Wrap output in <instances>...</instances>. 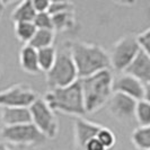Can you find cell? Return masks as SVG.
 Returning <instances> with one entry per match:
<instances>
[{
    "instance_id": "cell-10",
    "label": "cell",
    "mask_w": 150,
    "mask_h": 150,
    "mask_svg": "<svg viewBox=\"0 0 150 150\" xmlns=\"http://www.w3.org/2000/svg\"><path fill=\"white\" fill-rule=\"evenodd\" d=\"M137 100L120 93H113L107 102V110L115 120L129 122L134 117V108Z\"/></svg>"
},
{
    "instance_id": "cell-29",
    "label": "cell",
    "mask_w": 150,
    "mask_h": 150,
    "mask_svg": "<svg viewBox=\"0 0 150 150\" xmlns=\"http://www.w3.org/2000/svg\"><path fill=\"white\" fill-rule=\"evenodd\" d=\"M4 2L2 1H0V15H1V13H2V10H4Z\"/></svg>"
},
{
    "instance_id": "cell-30",
    "label": "cell",
    "mask_w": 150,
    "mask_h": 150,
    "mask_svg": "<svg viewBox=\"0 0 150 150\" xmlns=\"http://www.w3.org/2000/svg\"><path fill=\"white\" fill-rule=\"evenodd\" d=\"M108 150H115V149H108Z\"/></svg>"
},
{
    "instance_id": "cell-28",
    "label": "cell",
    "mask_w": 150,
    "mask_h": 150,
    "mask_svg": "<svg viewBox=\"0 0 150 150\" xmlns=\"http://www.w3.org/2000/svg\"><path fill=\"white\" fill-rule=\"evenodd\" d=\"M0 150H11V149H10V148H9L5 142L0 141Z\"/></svg>"
},
{
    "instance_id": "cell-31",
    "label": "cell",
    "mask_w": 150,
    "mask_h": 150,
    "mask_svg": "<svg viewBox=\"0 0 150 150\" xmlns=\"http://www.w3.org/2000/svg\"><path fill=\"white\" fill-rule=\"evenodd\" d=\"M0 74H1V72H0Z\"/></svg>"
},
{
    "instance_id": "cell-8",
    "label": "cell",
    "mask_w": 150,
    "mask_h": 150,
    "mask_svg": "<svg viewBox=\"0 0 150 150\" xmlns=\"http://www.w3.org/2000/svg\"><path fill=\"white\" fill-rule=\"evenodd\" d=\"M38 98V93L32 87L23 83H16L0 91V108L30 107Z\"/></svg>"
},
{
    "instance_id": "cell-2",
    "label": "cell",
    "mask_w": 150,
    "mask_h": 150,
    "mask_svg": "<svg viewBox=\"0 0 150 150\" xmlns=\"http://www.w3.org/2000/svg\"><path fill=\"white\" fill-rule=\"evenodd\" d=\"M113 79L111 69L79 79L86 114L98 112L107 104L113 94Z\"/></svg>"
},
{
    "instance_id": "cell-6",
    "label": "cell",
    "mask_w": 150,
    "mask_h": 150,
    "mask_svg": "<svg viewBox=\"0 0 150 150\" xmlns=\"http://www.w3.org/2000/svg\"><path fill=\"white\" fill-rule=\"evenodd\" d=\"M0 135L6 142L25 147L44 144L47 140L32 122L15 127H2Z\"/></svg>"
},
{
    "instance_id": "cell-26",
    "label": "cell",
    "mask_w": 150,
    "mask_h": 150,
    "mask_svg": "<svg viewBox=\"0 0 150 150\" xmlns=\"http://www.w3.org/2000/svg\"><path fill=\"white\" fill-rule=\"evenodd\" d=\"M32 5L35 10V13H47L50 7V1L49 0H32Z\"/></svg>"
},
{
    "instance_id": "cell-27",
    "label": "cell",
    "mask_w": 150,
    "mask_h": 150,
    "mask_svg": "<svg viewBox=\"0 0 150 150\" xmlns=\"http://www.w3.org/2000/svg\"><path fill=\"white\" fill-rule=\"evenodd\" d=\"M83 150H108V149H105L102 146V143L99 142L97 139H96V137H95V138L90 139L89 141L85 144Z\"/></svg>"
},
{
    "instance_id": "cell-20",
    "label": "cell",
    "mask_w": 150,
    "mask_h": 150,
    "mask_svg": "<svg viewBox=\"0 0 150 150\" xmlns=\"http://www.w3.org/2000/svg\"><path fill=\"white\" fill-rule=\"evenodd\" d=\"M14 32L16 38L24 45H26L30 43L32 38L34 36L36 27L34 26L33 22L14 23Z\"/></svg>"
},
{
    "instance_id": "cell-1",
    "label": "cell",
    "mask_w": 150,
    "mask_h": 150,
    "mask_svg": "<svg viewBox=\"0 0 150 150\" xmlns=\"http://www.w3.org/2000/svg\"><path fill=\"white\" fill-rule=\"evenodd\" d=\"M66 46L75 63L78 79L111 69L108 52L100 45L81 41H69Z\"/></svg>"
},
{
    "instance_id": "cell-9",
    "label": "cell",
    "mask_w": 150,
    "mask_h": 150,
    "mask_svg": "<svg viewBox=\"0 0 150 150\" xmlns=\"http://www.w3.org/2000/svg\"><path fill=\"white\" fill-rule=\"evenodd\" d=\"M113 93H120L134 100H149L150 85H143L127 74H121L113 79Z\"/></svg>"
},
{
    "instance_id": "cell-21",
    "label": "cell",
    "mask_w": 150,
    "mask_h": 150,
    "mask_svg": "<svg viewBox=\"0 0 150 150\" xmlns=\"http://www.w3.org/2000/svg\"><path fill=\"white\" fill-rule=\"evenodd\" d=\"M134 119L139 127H150V102L138 100L134 108Z\"/></svg>"
},
{
    "instance_id": "cell-24",
    "label": "cell",
    "mask_w": 150,
    "mask_h": 150,
    "mask_svg": "<svg viewBox=\"0 0 150 150\" xmlns=\"http://www.w3.org/2000/svg\"><path fill=\"white\" fill-rule=\"evenodd\" d=\"M33 24L36 27V30H53L52 17L49 13H38V14H36L34 19H33Z\"/></svg>"
},
{
    "instance_id": "cell-25",
    "label": "cell",
    "mask_w": 150,
    "mask_h": 150,
    "mask_svg": "<svg viewBox=\"0 0 150 150\" xmlns=\"http://www.w3.org/2000/svg\"><path fill=\"white\" fill-rule=\"evenodd\" d=\"M135 40L140 50L147 54H150V28H146L143 32L135 35Z\"/></svg>"
},
{
    "instance_id": "cell-22",
    "label": "cell",
    "mask_w": 150,
    "mask_h": 150,
    "mask_svg": "<svg viewBox=\"0 0 150 150\" xmlns=\"http://www.w3.org/2000/svg\"><path fill=\"white\" fill-rule=\"evenodd\" d=\"M96 139L102 143V146L105 149H114V146L116 143V137L112 130L108 128L102 127L96 134Z\"/></svg>"
},
{
    "instance_id": "cell-11",
    "label": "cell",
    "mask_w": 150,
    "mask_h": 150,
    "mask_svg": "<svg viewBox=\"0 0 150 150\" xmlns=\"http://www.w3.org/2000/svg\"><path fill=\"white\" fill-rule=\"evenodd\" d=\"M103 125L86 120L83 117H76L74 124V139L76 150H83L85 144L90 139L95 138Z\"/></svg>"
},
{
    "instance_id": "cell-23",
    "label": "cell",
    "mask_w": 150,
    "mask_h": 150,
    "mask_svg": "<svg viewBox=\"0 0 150 150\" xmlns=\"http://www.w3.org/2000/svg\"><path fill=\"white\" fill-rule=\"evenodd\" d=\"M75 4L71 1H50V7L47 13L50 15H55L59 13H64V11H75Z\"/></svg>"
},
{
    "instance_id": "cell-4",
    "label": "cell",
    "mask_w": 150,
    "mask_h": 150,
    "mask_svg": "<svg viewBox=\"0 0 150 150\" xmlns=\"http://www.w3.org/2000/svg\"><path fill=\"white\" fill-rule=\"evenodd\" d=\"M77 80V69L67 46L64 45L60 52H57V58L52 68L46 72V86L49 90H52L67 87Z\"/></svg>"
},
{
    "instance_id": "cell-12",
    "label": "cell",
    "mask_w": 150,
    "mask_h": 150,
    "mask_svg": "<svg viewBox=\"0 0 150 150\" xmlns=\"http://www.w3.org/2000/svg\"><path fill=\"white\" fill-rule=\"evenodd\" d=\"M122 74L133 77L143 85H150V54L140 50Z\"/></svg>"
},
{
    "instance_id": "cell-14",
    "label": "cell",
    "mask_w": 150,
    "mask_h": 150,
    "mask_svg": "<svg viewBox=\"0 0 150 150\" xmlns=\"http://www.w3.org/2000/svg\"><path fill=\"white\" fill-rule=\"evenodd\" d=\"M19 64L23 71L28 75H38L41 72L38 62V51L28 44L23 45L21 49Z\"/></svg>"
},
{
    "instance_id": "cell-19",
    "label": "cell",
    "mask_w": 150,
    "mask_h": 150,
    "mask_svg": "<svg viewBox=\"0 0 150 150\" xmlns=\"http://www.w3.org/2000/svg\"><path fill=\"white\" fill-rule=\"evenodd\" d=\"M131 141L138 150H150V127H138L131 133Z\"/></svg>"
},
{
    "instance_id": "cell-3",
    "label": "cell",
    "mask_w": 150,
    "mask_h": 150,
    "mask_svg": "<svg viewBox=\"0 0 150 150\" xmlns=\"http://www.w3.org/2000/svg\"><path fill=\"white\" fill-rule=\"evenodd\" d=\"M43 99L54 113L59 112L76 117L86 115L79 79L67 87L47 90Z\"/></svg>"
},
{
    "instance_id": "cell-17",
    "label": "cell",
    "mask_w": 150,
    "mask_h": 150,
    "mask_svg": "<svg viewBox=\"0 0 150 150\" xmlns=\"http://www.w3.org/2000/svg\"><path fill=\"white\" fill-rule=\"evenodd\" d=\"M54 40H55V33L53 30H36L28 45L35 50H40V49H44L47 46H52Z\"/></svg>"
},
{
    "instance_id": "cell-15",
    "label": "cell",
    "mask_w": 150,
    "mask_h": 150,
    "mask_svg": "<svg viewBox=\"0 0 150 150\" xmlns=\"http://www.w3.org/2000/svg\"><path fill=\"white\" fill-rule=\"evenodd\" d=\"M36 15L32 0H25L19 2L15 9L11 11V21L14 23H23V22H33L34 17Z\"/></svg>"
},
{
    "instance_id": "cell-13",
    "label": "cell",
    "mask_w": 150,
    "mask_h": 150,
    "mask_svg": "<svg viewBox=\"0 0 150 150\" xmlns=\"http://www.w3.org/2000/svg\"><path fill=\"white\" fill-rule=\"evenodd\" d=\"M0 121L4 127H15L30 123L28 107H1Z\"/></svg>"
},
{
    "instance_id": "cell-18",
    "label": "cell",
    "mask_w": 150,
    "mask_h": 150,
    "mask_svg": "<svg viewBox=\"0 0 150 150\" xmlns=\"http://www.w3.org/2000/svg\"><path fill=\"white\" fill-rule=\"evenodd\" d=\"M38 51V62L40 71L43 72H47L51 68H52L53 63L57 58V49L54 46H47L44 49H40L36 50Z\"/></svg>"
},
{
    "instance_id": "cell-7",
    "label": "cell",
    "mask_w": 150,
    "mask_h": 150,
    "mask_svg": "<svg viewBox=\"0 0 150 150\" xmlns=\"http://www.w3.org/2000/svg\"><path fill=\"white\" fill-rule=\"evenodd\" d=\"M140 47L137 43L135 35H124L119 38L112 46L110 57V64L114 71L123 72L139 53Z\"/></svg>"
},
{
    "instance_id": "cell-5",
    "label": "cell",
    "mask_w": 150,
    "mask_h": 150,
    "mask_svg": "<svg viewBox=\"0 0 150 150\" xmlns=\"http://www.w3.org/2000/svg\"><path fill=\"white\" fill-rule=\"evenodd\" d=\"M30 122L46 139H54L59 133V122L55 113L47 106L44 99L38 97L28 107Z\"/></svg>"
},
{
    "instance_id": "cell-16",
    "label": "cell",
    "mask_w": 150,
    "mask_h": 150,
    "mask_svg": "<svg viewBox=\"0 0 150 150\" xmlns=\"http://www.w3.org/2000/svg\"><path fill=\"white\" fill-rule=\"evenodd\" d=\"M52 26L55 32H66L72 30L76 25L75 11H64L52 15Z\"/></svg>"
}]
</instances>
